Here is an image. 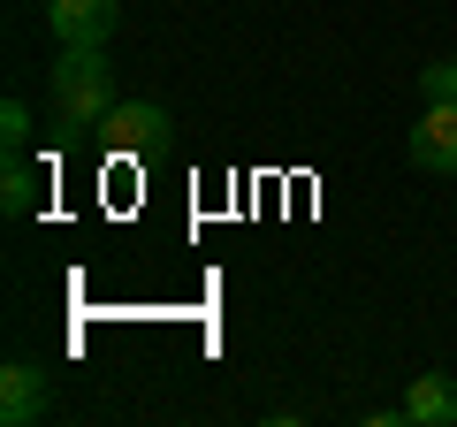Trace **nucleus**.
I'll return each mask as SVG.
<instances>
[{
    "label": "nucleus",
    "mask_w": 457,
    "mask_h": 427,
    "mask_svg": "<svg viewBox=\"0 0 457 427\" xmlns=\"http://www.w3.org/2000/svg\"><path fill=\"white\" fill-rule=\"evenodd\" d=\"M54 115H62L69 130H99V122L114 115L107 46H62V62H54Z\"/></svg>",
    "instance_id": "nucleus-1"
},
{
    "label": "nucleus",
    "mask_w": 457,
    "mask_h": 427,
    "mask_svg": "<svg viewBox=\"0 0 457 427\" xmlns=\"http://www.w3.org/2000/svg\"><path fill=\"white\" fill-rule=\"evenodd\" d=\"M411 168L457 176V99H427L420 107V122H411Z\"/></svg>",
    "instance_id": "nucleus-2"
},
{
    "label": "nucleus",
    "mask_w": 457,
    "mask_h": 427,
    "mask_svg": "<svg viewBox=\"0 0 457 427\" xmlns=\"http://www.w3.org/2000/svg\"><path fill=\"white\" fill-rule=\"evenodd\" d=\"M99 138H107L114 153H145L168 138V107L161 99H114V115L99 122Z\"/></svg>",
    "instance_id": "nucleus-3"
},
{
    "label": "nucleus",
    "mask_w": 457,
    "mask_h": 427,
    "mask_svg": "<svg viewBox=\"0 0 457 427\" xmlns=\"http://www.w3.org/2000/svg\"><path fill=\"white\" fill-rule=\"evenodd\" d=\"M114 0H46V23H54V38L62 46H107L114 38Z\"/></svg>",
    "instance_id": "nucleus-4"
},
{
    "label": "nucleus",
    "mask_w": 457,
    "mask_h": 427,
    "mask_svg": "<svg viewBox=\"0 0 457 427\" xmlns=\"http://www.w3.org/2000/svg\"><path fill=\"white\" fill-rule=\"evenodd\" d=\"M38 412H46V374H38L31 359H8V366H0V420L31 427Z\"/></svg>",
    "instance_id": "nucleus-5"
},
{
    "label": "nucleus",
    "mask_w": 457,
    "mask_h": 427,
    "mask_svg": "<svg viewBox=\"0 0 457 427\" xmlns=\"http://www.w3.org/2000/svg\"><path fill=\"white\" fill-rule=\"evenodd\" d=\"M396 412H404L411 427H457V381H450V374H420Z\"/></svg>",
    "instance_id": "nucleus-6"
},
{
    "label": "nucleus",
    "mask_w": 457,
    "mask_h": 427,
    "mask_svg": "<svg viewBox=\"0 0 457 427\" xmlns=\"http://www.w3.org/2000/svg\"><path fill=\"white\" fill-rule=\"evenodd\" d=\"M31 206H38V168L23 161V153H8V168H0V214H8V222H23Z\"/></svg>",
    "instance_id": "nucleus-7"
},
{
    "label": "nucleus",
    "mask_w": 457,
    "mask_h": 427,
    "mask_svg": "<svg viewBox=\"0 0 457 427\" xmlns=\"http://www.w3.org/2000/svg\"><path fill=\"white\" fill-rule=\"evenodd\" d=\"M0 146L8 153L31 146V107H23V99H0Z\"/></svg>",
    "instance_id": "nucleus-8"
},
{
    "label": "nucleus",
    "mask_w": 457,
    "mask_h": 427,
    "mask_svg": "<svg viewBox=\"0 0 457 427\" xmlns=\"http://www.w3.org/2000/svg\"><path fill=\"white\" fill-rule=\"evenodd\" d=\"M420 99H457V62H427L420 69Z\"/></svg>",
    "instance_id": "nucleus-9"
}]
</instances>
